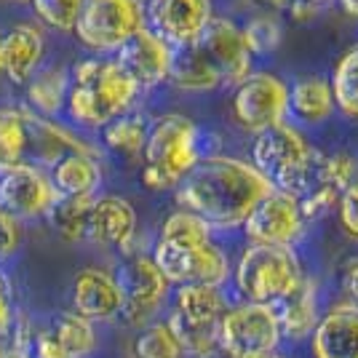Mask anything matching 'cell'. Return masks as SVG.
<instances>
[{"instance_id":"1","label":"cell","mask_w":358,"mask_h":358,"mask_svg":"<svg viewBox=\"0 0 358 358\" xmlns=\"http://www.w3.org/2000/svg\"><path fill=\"white\" fill-rule=\"evenodd\" d=\"M270 182L249 161L233 155H203L179 182V209L193 211L211 230L243 227L252 209L270 193Z\"/></svg>"},{"instance_id":"2","label":"cell","mask_w":358,"mask_h":358,"mask_svg":"<svg viewBox=\"0 0 358 358\" xmlns=\"http://www.w3.org/2000/svg\"><path fill=\"white\" fill-rule=\"evenodd\" d=\"M139 86L113 57H83L70 67V94L64 113L80 129H105L110 120L131 113Z\"/></svg>"},{"instance_id":"3","label":"cell","mask_w":358,"mask_h":358,"mask_svg":"<svg viewBox=\"0 0 358 358\" xmlns=\"http://www.w3.org/2000/svg\"><path fill=\"white\" fill-rule=\"evenodd\" d=\"M201 158H203L201 126L182 113H164L150 120L139 179L152 193L177 190L179 182L201 164Z\"/></svg>"},{"instance_id":"4","label":"cell","mask_w":358,"mask_h":358,"mask_svg":"<svg viewBox=\"0 0 358 358\" xmlns=\"http://www.w3.org/2000/svg\"><path fill=\"white\" fill-rule=\"evenodd\" d=\"M318 152L310 139L292 126L289 120L254 134L252 161L249 164L270 182L273 190L302 195L308 187V179L313 174Z\"/></svg>"},{"instance_id":"5","label":"cell","mask_w":358,"mask_h":358,"mask_svg":"<svg viewBox=\"0 0 358 358\" xmlns=\"http://www.w3.org/2000/svg\"><path fill=\"white\" fill-rule=\"evenodd\" d=\"M305 275L308 273L302 270L294 249L259 246V243L243 249L236 268L230 270V278L243 302H259V305H275L289 292H294Z\"/></svg>"},{"instance_id":"6","label":"cell","mask_w":358,"mask_h":358,"mask_svg":"<svg viewBox=\"0 0 358 358\" xmlns=\"http://www.w3.org/2000/svg\"><path fill=\"white\" fill-rule=\"evenodd\" d=\"M227 308L230 305H227L222 286H177L166 327L171 329V334L177 337L185 353L198 356V353L217 348V331H220V321Z\"/></svg>"},{"instance_id":"7","label":"cell","mask_w":358,"mask_h":358,"mask_svg":"<svg viewBox=\"0 0 358 358\" xmlns=\"http://www.w3.org/2000/svg\"><path fill=\"white\" fill-rule=\"evenodd\" d=\"M145 27V0H83L73 35L94 57H110Z\"/></svg>"},{"instance_id":"8","label":"cell","mask_w":358,"mask_h":358,"mask_svg":"<svg viewBox=\"0 0 358 358\" xmlns=\"http://www.w3.org/2000/svg\"><path fill=\"white\" fill-rule=\"evenodd\" d=\"M152 262L164 273V278L171 286L187 284H209L224 286L230 278V259L227 254L214 243L206 241H155L152 246Z\"/></svg>"},{"instance_id":"9","label":"cell","mask_w":358,"mask_h":358,"mask_svg":"<svg viewBox=\"0 0 358 358\" xmlns=\"http://www.w3.org/2000/svg\"><path fill=\"white\" fill-rule=\"evenodd\" d=\"M230 115L249 134L284 123L289 118V83L275 73L252 70L238 86H233Z\"/></svg>"},{"instance_id":"10","label":"cell","mask_w":358,"mask_h":358,"mask_svg":"<svg viewBox=\"0 0 358 358\" xmlns=\"http://www.w3.org/2000/svg\"><path fill=\"white\" fill-rule=\"evenodd\" d=\"M278 318L270 305L241 302L227 308L217 331V348L227 350L236 358H257L278 350L281 345Z\"/></svg>"},{"instance_id":"11","label":"cell","mask_w":358,"mask_h":358,"mask_svg":"<svg viewBox=\"0 0 358 358\" xmlns=\"http://www.w3.org/2000/svg\"><path fill=\"white\" fill-rule=\"evenodd\" d=\"M123 294L120 318L126 327H148L169 299L171 284L155 268L150 254H129L115 273Z\"/></svg>"},{"instance_id":"12","label":"cell","mask_w":358,"mask_h":358,"mask_svg":"<svg viewBox=\"0 0 358 358\" xmlns=\"http://www.w3.org/2000/svg\"><path fill=\"white\" fill-rule=\"evenodd\" d=\"M308 222L302 217L297 195L270 190L243 222V233L252 243L259 246H286L294 249L305 236Z\"/></svg>"},{"instance_id":"13","label":"cell","mask_w":358,"mask_h":358,"mask_svg":"<svg viewBox=\"0 0 358 358\" xmlns=\"http://www.w3.org/2000/svg\"><path fill=\"white\" fill-rule=\"evenodd\" d=\"M358 174V161L353 152L337 150L331 155H318L313 174L308 179L305 193L299 195V209L305 222L310 224L321 217H327L331 209H337L340 198L348 190V185Z\"/></svg>"},{"instance_id":"14","label":"cell","mask_w":358,"mask_h":358,"mask_svg":"<svg viewBox=\"0 0 358 358\" xmlns=\"http://www.w3.org/2000/svg\"><path fill=\"white\" fill-rule=\"evenodd\" d=\"M59 195L51 185V177L45 169L32 164L11 166L0 171V209L14 214L16 220H41L48 217Z\"/></svg>"},{"instance_id":"15","label":"cell","mask_w":358,"mask_h":358,"mask_svg":"<svg viewBox=\"0 0 358 358\" xmlns=\"http://www.w3.org/2000/svg\"><path fill=\"white\" fill-rule=\"evenodd\" d=\"M214 16V0H145L148 27L171 48L195 43Z\"/></svg>"},{"instance_id":"16","label":"cell","mask_w":358,"mask_h":358,"mask_svg":"<svg viewBox=\"0 0 358 358\" xmlns=\"http://www.w3.org/2000/svg\"><path fill=\"white\" fill-rule=\"evenodd\" d=\"M22 115H24V129H27V164L51 171L62 158L75 155V152L102 155L94 142H89L86 136H78L70 126L59 123L57 118L35 115L27 107H22Z\"/></svg>"},{"instance_id":"17","label":"cell","mask_w":358,"mask_h":358,"mask_svg":"<svg viewBox=\"0 0 358 358\" xmlns=\"http://www.w3.org/2000/svg\"><path fill=\"white\" fill-rule=\"evenodd\" d=\"M195 45L214 64V70L222 78V86H238L252 73V51L243 41L241 24H236L230 16H214Z\"/></svg>"},{"instance_id":"18","label":"cell","mask_w":358,"mask_h":358,"mask_svg":"<svg viewBox=\"0 0 358 358\" xmlns=\"http://www.w3.org/2000/svg\"><path fill=\"white\" fill-rule=\"evenodd\" d=\"M139 217L129 198L115 193L96 195L91 201L89 224H86V243L113 249V252L131 254L136 241Z\"/></svg>"},{"instance_id":"19","label":"cell","mask_w":358,"mask_h":358,"mask_svg":"<svg viewBox=\"0 0 358 358\" xmlns=\"http://www.w3.org/2000/svg\"><path fill=\"white\" fill-rule=\"evenodd\" d=\"M123 67V73L134 80L139 91H150L161 83H169L171 62H174V48L166 43L161 35L145 27L139 30L113 57Z\"/></svg>"},{"instance_id":"20","label":"cell","mask_w":358,"mask_h":358,"mask_svg":"<svg viewBox=\"0 0 358 358\" xmlns=\"http://www.w3.org/2000/svg\"><path fill=\"white\" fill-rule=\"evenodd\" d=\"M45 32L35 22H16L0 35V78L11 86H27L32 75L43 67Z\"/></svg>"},{"instance_id":"21","label":"cell","mask_w":358,"mask_h":358,"mask_svg":"<svg viewBox=\"0 0 358 358\" xmlns=\"http://www.w3.org/2000/svg\"><path fill=\"white\" fill-rule=\"evenodd\" d=\"M73 310L91 324L120 318L123 294L115 273L105 268H83L73 281Z\"/></svg>"},{"instance_id":"22","label":"cell","mask_w":358,"mask_h":358,"mask_svg":"<svg viewBox=\"0 0 358 358\" xmlns=\"http://www.w3.org/2000/svg\"><path fill=\"white\" fill-rule=\"evenodd\" d=\"M313 358H358V308L350 302L331 305L321 313L310 334Z\"/></svg>"},{"instance_id":"23","label":"cell","mask_w":358,"mask_h":358,"mask_svg":"<svg viewBox=\"0 0 358 358\" xmlns=\"http://www.w3.org/2000/svg\"><path fill=\"white\" fill-rule=\"evenodd\" d=\"M273 313L278 318V329L281 337L299 343L305 337L313 334L315 324L321 318V308H318V286L310 275H305L294 292H289L284 299H278L275 305H270Z\"/></svg>"},{"instance_id":"24","label":"cell","mask_w":358,"mask_h":358,"mask_svg":"<svg viewBox=\"0 0 358 358\" xmlns=\"http://www.w3.org/2000/svg\"><path fill=\"white\" fill-rule=\"evenodd\" d=\"M48 177L59 198H94L99 195L105 179L102 155H86V152L67 155L48 171Z\"/></svg>"},{"instance_id":"25","label":"cell","mask_w":358,"mask_h":358,"mask_svg":"<svg viewBox=\"0 0 358 358\" xmlns=\"http://www.w3.org/2000/svg\"><path fill=\"white\" fill-rule=\"evenodd\" d=\"M169 83L182 94H209L222 86V78L195 43L174 48Z\"/></svg>"},{"instance_id":"26","label":"cell","mask_w":358,"mask_h":358,"mask_svg":"<svg viewBox=\"0 0 358 358\" xmlns=\"http://www.w3.org/2000/svg\"><path fill=\"white\" fill-rule=\"evenodd\" d=\"M27 110L43 118H59L70 94V70L62 64H48L27 80Z\"/></svg>"},{"instance_id":"27","label":"cell","mask_w":358,"mask_h":358,"mask_svg":"<svg viewBox=\"0 0 358 358\" xmlns=\"http://www.w3.org/2000/svg\"><path fill=\"white\" fill-rule=\"evenodd\" d=\"M334 113L331 83L321 75H302L289 86V115L315 126Z\"/></svg>"},{"instance_id":"28","label":"cell","mask_w":358,"mask_h":358,"mask_svg":"<svg viewBox=\"0 0 358 358\" xmlns=\"http://www.w3.org/2000/svg\"><path fill=\"white\" fill-rule=\"evenodd\" d=\"M150 131V120L142 113H126L120 118L110 120L105 129H102V145H105L113 155L126 158V161H136L142 158V150L148 142Z\"/></svg>"},{"instance_id":"29","label":"cell","mask_w":358,"mask_h":358,"mask_svg":"<svg viewBox=\"0 0 358 358\" xmlns=\"http://www.w3.org/2000/svg\"><path fill=\"white\" fill-rule=\"evenodd\" d=\"M48 331L62 343V348L73 358H89L96 350V329L91 321H86L83 315H78L75 310H59L51 315L48 321Z\"/></svg>"},{"instance_id":"30","label":"cell","mask_w":358,"mask_h":358,"mask_svg":"<svg viewBox=\"0 0 358 358\" xmlns=\"http://www.w3.org/2000/svg\"><path fill=\"white\" fill-rule=\"evenodd\" d=\"M329 83L334 94V110H340L348 120L358 123V43H353L340 57Z\"/></svg>"},{"instance_id":"31","label":"cell","mask_w":358,"mask_h":358,"mask_svg":"<svg viewBox=\"0 0 358 358\" xmlns=\"http://www.w3.org/2000/svg\"><path fill=\"white\" fill-rule=\"evenodd\" d=\"M96 198V195H94ZM94 198H59L48 211V222L67 243H86V224Z\"/></svg>"},{"instance_id":"32","label":"cell","mask_w":358,"mask_h":358,"mask_svg":"<svg viewBox=\"0 0 358 358\" xmlns=\"http://www.w3.org/2000/svg\"><path fill=\"white\" fill-rule=\"evenodd\" d=\"M27 161V129L19 110H0V171Z\"/></svg>"},{"instance_id":"33","label":"cell","mask_w":358,"mask_h":358,"mask_svg":"<svg viewBox=\"0 0 358 358\" xmlns=\"http://www.w3.org/2000/svg\"><path fill=\"white\" fill-rule=\"evenodd\" d=\"M243 41L249 45L252 57H270L278 51V45L284 41V24L273 11H259L254 14L243 27Z\"/></svg>"},{"instance_id":"34","label":"cell","mask_w":358,"mask_h":358,"mask_svg":"<svg viewBox=\"0 0 358 358\" xmlns=\"http://www.w3.org/2000/svg\"><path fill=\"white\" fill-rule=\"evenodd\" d=\"M134 358H185V350L166 321H152L136 334Z\"/></svg>"},{"instance_id":"35","label":"cell","mask_w":358,"mask_h":358,"mask_svg":"<svg viewBox=\"0 0 358 358\" xmlns=\"http://www.w3.org/2000/svg\"><path fill=\"white\" fill-rule=\"evenodd\" d=\"M30 6L35 19L43 27L57 32H73L83 0H30Z\"/></svg>"},{"instance_id":"36","label":"cell","mask_w":358,"mask_h":358,"mask_svg":"<svg viewBox=\"0 0 358 358\" xmlns=\"http://www.w3.org/2000/svg\"><path fill=\"white\" fill-rule=\"evenodd\" d=\"M158 238L161 241H206V238H214V230H211L201 217H195L193 211L177 209L164 220Z\"/></svg>"},{"instance_id":"37","label":"cell","mask_w":358,"mask_h":358,"mask_svg":"<svg viewBox=\"0 0 358 358\" xmlns=\"http://www.w3.org/2000/svg\"><path fill=\"white\" fill-rule=\"evenodd\" d=\"M24 241V227L22 220H16L14 214L0 209V262H8L11 257L19 254Z\"/></svg>"},{"instance_id":"38","label":"cell","mask_w":358,"mask_h":358,"mask_svg":"<svg viewBox=\"0 0 358 358\" xmlns=\"http://www.w3.org/2000/svg\"><path fill=\"white\" fill-rule=\"evenodd\" d=\"M337 217H340V227L345 236L358 243V174L337 203Z\"/></svg>"},{"instance_id":"39","label":"cell","mask_w":358,"mask_h":358,"mask_svg":"<svg viewBox=\"0 0 358 358\" xmlns=\"http://www.w3.org/2000/svg\"><path fill=\"white\" fill-rule=\"evenodd\" d=\"M30 358H73L62 343L48 331V327L38 329L30 337Z\"/></svg>"},{"instance_id":"40","label":"cell","mask_w":358,"mask_h":358,"mask_svg":"<svg viewBox=\"0 0 358 358\" xmlns=\"http://www.w3.org/2000/svg\"><path fill=\"white\" fill-rule=\"evenodd\" d=\"M16 310H14V299H11V284L6 278V273L0 268V340H6L11 334V329L16 324Z\"/></svg>"},{"instance_id":"41","label":"cell","mask_w":358,"mask_h":358,"mask_svg":"<svg viewBox=\"0 0 358 358\" xmlns=\"http://www.w3.org/2000/svg\"><path fill=\"white\" fill-rule=\"evenodd\" d=\"M343 289L348 294V302L358 308V257L348 259L343 268Z\"/></svg>"},{"instance_id":"42","label":"cell","mask_w":358,"mask_h":358,"mask_svg":"<svg viewBox=\"0 0 358 358\" xmlns=\"http://www.w3.org/2000/svg\"><path fill=\"white\" fill-rule=\"evenodd\" d=\"M286 11H289V16H292L294 22H310V19L321 11V6H315L310 0H292Z\"/></svg>"},{"instance_id":"43","label":"cell","mask_w":358,"mask_h":358,"mask_svg":"<svg viewBox=\"0 0 358 358\" xmlns=\"http://www.w3.org/2000/svg\"><path fill=\"white\" fill-rule=\"evenodd\" d=\"M340 8H343L345 16H350V19L358 22V0H340Z\"/></svg>"},{"instance_id":"44","label":"cell","mask_w":358,"mask_h":358,"mask_svg":"<svg viewBox=\"0 0 358 358\" xmlns=\"http://www.w3.org/2000/svg\"><path fill=\"white\" fill-rule=\"evenodd\" d=\"M193 358H236V356H230L227 350H222V348H211V350H206V353H198V356Z\"/></svg>"},{"instance_id":"45","label":"cell","mask_w":358,"mask_h":358,"mask_svg":"<svg viewBox=\"0 0 358 358\" xmlns=\"http://www.w3.org/2000/svg\"><path fill=\"white\" fill-rule=\"evenodd\" d=\"M262 6H270V8H289L292 0H259Z\"/></svg>"},{"instance_id":"46","label":"cell","mask_w":358,"mask_h":358,"mask_svg":"<svg viewBox=\"0 0 358 358\" xmlns=\"http://www.w3.org/2000/svg\"><path fill=\"white\" fill-rule=\"evenodd\" d=\"M257 358H284L278 350H273V353H265V356H257Z\"/></svg>"},{"instance_id":"47","label":"cell","mask_w":358,"mask_h":358,"mask_svg":"<svg viewBox=\"0 0 358 358\" xmlns=\"http://www.w3.org/2000/svg\"><path fill=\"white\" fill-rule=\"evenodd\" d=\"M310 3H315V6H324V3H329V0H310Z\"/></svg>"},{"instance_id":"48","label":"cell","mask_w":358,"mask_h":358,"mask_svg":"<svg viewBox=\"0 0 358 358\" xmlns=\"http://www.w3.org/2000/svg\"><path fill=\"white\" fill-rule=\"evenodd\" d=\"M14 3H30V0H14Z\"/></svg>"}]
</instances>
